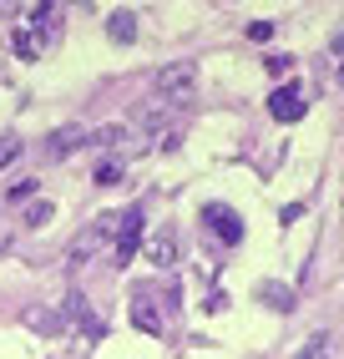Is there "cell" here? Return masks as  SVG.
I'll list each match as a JSON object with an SVG mask.
<instances>
[{
	"mask_svg": "<svg viewBox=\"0 0 344 359\" xmlns=\"http://www.w3.org/2000/svg\"><path fill=\"white\" fill-rule=\"evenodd\" d=\"M31 193H36V177H26V182L6 187V203H20V198H31Z\"/></svg>",
	"mask_w": 344,
	"mask_h": 359,
	"instance_id": "obj_12",
	"label": "cell"
},
{
	"mask_svg": "<svg viewBox=\"0 0 344 359\" xmlns=\"http://www.w3.org/2000/svg\"><path fill=\"white\" fill-rule=\"evenodd\" d=\"M11 46H15L20 61H36V56H41V46L31 41V31H11Z\"/></svg>",
	"mask_w": 344,
	"mask_h": 359,
	"instance_id": "obj_10",
	"label": "cell"
},
{
	"mask_svg": "<svg viewBox=\"0 0 344 359\" xmlns=\"http://www.w3.org/2000/svg\"><path fill=\"white\" fill-rule=\"evenodd\" d=\"M268 116H274V122H299V116H304V91H299V81H293V86H279L274 97H268Z\"/></svg>",
	"mask_w": 344,
	"mask_h": 359,
	"instance_id": "obj_6",
	"label": "cell"
},
{
	"mask_svg": "<svg viewBox=\"0 0 344 359\" xmlns=\"http://www.w3.org/2000/svg\"><path fill=\"white\" fill-rule=\"evenodd\" d=\"M15 157H20V142H15V137H0V167L15 162Z\"/></svg>",
	"mask_w": 344,
	"mask_h": 359,
	"instance_id": "obj_14",
	"label": "cell"
},
{
	"mask_svg": "<svg viewBox=\"0 0 344 359\" xmlns=\"http://www.w3.org/2000/svg\"><path fill=\"white\" fill-rule=\"evenodd\" d=\"M274 36V26H268V20H258V26H249V41H268Z\"/></svg>",
	"mask_w": 344,
	"mask_h": 359,
	"instance_id": "obj_16",
	"label": "cell"
},
{
	"mask_svg": "<svg viewBox=\"0 0 344 359\" xmlns=\"http://www.w3.org/2000/svg\"><path fill=\"white\" fill-rule=\"evenodd\" d=\"M152 299H157V289H152V283H137V289H132V324H137L142 334H162V329H167L162 309H157Z\"/></svg>",
	"mask_w": 344,
	"mask_h": 359,
	"instance_id": "obj_3",
	"label": "cell"
},
{
	"mask_svg": "<svg viewBox=\"0 0 344 359\" xmlns=\"http://www.w3.org/2000/svg\"><path fill=\"white\" fill-rule=\"evenodd\" d=\"M117 177H121V167H117V162H102V167H96V182H102V187H112Z\"/></svg>",
	"mask_w": 344,
	"mask_h": 359,
	"instance_id": "obj_15",
	"label": "cell"
},
{
	"mask_svg": "<svg viewBox=\"0 0 344 359\" xmlns=\"http://www.w3.org/2000/svg\"><path fill=\"white\" fill-rule=\"evenodd\" d=\"M203 223H208V233L223 238L228 248H233V243H243V218H238L228 203H208V208H203Z\"/></svg>",
	"mask_w": 344,
	"mask_h": 359,
	"instance_id": "obj_4",
	"label": "cell"
},
{
	"mask_svg": "<svg viewBox=\"0 0 344 359\" xmlns=\"http://www.w3.org/2000/svg\"><path fill=\"white\" fill-rule=\"evenodd\" d=\"M121 137H127L121 127H96V132H91V142H96V147H117Z\"/></svg>",
	"mask_w": 344,
	"mask_h": 359,
	"instance_id": "obj_11",
	"label": "cell"
},
{
	"mask_svg": "<svg viewBox=\"0 0 344 359\" xmlns=\"http://www.w3.org/2000/svg\"><path fill=\"white\" fill-rule=\"evenodd\" d=\"M152 91H157V107H192L198 102V61H167L157 76H152Z\"/></svg>",
	"mask_w": 344,
	"mask_h": 359,
	"instance_id": "obj_1",
	"label": "cell"
},
{
	"mask_svg": "<svg viewBox=\"0 0 344 359\" xmlns=\"http://www.w3.org/2000/svg\"><path fill=\"white\" fill-rule=\"evenodd\" d=\"M137 243H142V208H121V223H117V248H112L121 269L132 263Z\"/></svg>",
	"mask_w": 344,
	"mask_h": 359,
	"instance_id": "obj_5",
	"label": "cell"
},
{
	"mask_svg": "<svg viewBox=\"0 0 344 359\" xmlns=\"http://www.w3.org/2000/svg\"><path fill=\"white\" fill-rule=\"evenodd\" d=\"M46 218H51V203H31V208H26V223H31V228H41Z\"/></svg>",
	"mask_w": 344,
	"mask_h": 359,
	"instance_id": "obj_13",
	"label": "cell"
},
{
	"mask_svg": "<svg viewBox=\"0 0 344 359\" xmlns=\"http://www.w3.org/2000/svg\"><path fill=\"white\" fill-rule=\"evenodd\" d=\"M117 223H121V212H102V218H96V223L77 238V243H71V263H81L86 253H102L112 238H117Z\"/></svg>",
	"mask_w": 344,
	"mask_h": 359,
	"instance_id": "obj_2",
	"label": "cell"
},
{
	"mask_svg": "<svg viewBox=\"0 0 344 359\" xmlns=\"http://www.w3.org/2000/svg\"><path fill=\"white\" fill-rule=\"evenodd\" d=\"M81 142H91V132H86V127H61V132H51L46 152H51V157H66V152H77Z\"/></svg>",
	"mask_w": 344,
	"mask_h": 359,
	"instance_id": "obj_7",
	"label": "cell"
},
{
	"mask_svg": "<svg viewBox=\"0 0 344 359\" xmlns=\"http://www.w3.org/2000/svg\"><path fill=\"white\" fill-rule=\"evenodd\" d=\"M107 36H112L117 46H127V41L137 36V15H132V11H117V15L107 20Z\"/></svg>",
	"mask_w": 344,
	"mask_h": 359,
	"instance_id": "obj_8",
	"label": "cell"
},
{
	"mask_svg": "<svg viewBox=\"0 0 344 359\" xmlns=\"http://www.w3.org/2000/svg\"><path fill=\"white\" fill-rule=\"evenodd\" d=\"M147 253H152V263H162V269H167V263L178 258V238H172V233H157L152 243H147Z\"/></svg>",
	"mask_w": 344,
	"mask_h": 359,
	"instance_id": "obj_9",
	"label": "cell"
}]
</instances>
